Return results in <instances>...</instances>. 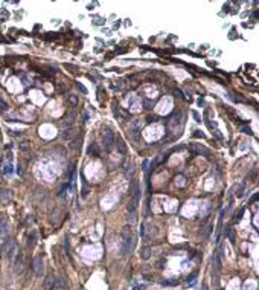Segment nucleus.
Segmentation results:
<instances>
[{
  "instance_id": "nucleus-1",
  "label": "nucleus",
  "mask_w": 259,
  "mask_h": 290,
  "mask_svg": "<svg viewBox=\"0 0 259 290\" xmlns=\"http://www.w3.org/2000/svg\"><path fill=\"white\" fill-rule=\"evenodd\" d=\"M134 244V237L131 234V228L124 226L122 228V244H121V255L127 257L131 252V247Z\"/></svg>"
},
{
  "instance_id": "nucleus-2",
  "label": "nucleus",
  "mask_w": 259,
  "mask_h": 290,
  "mask_svg": "<svg viewBox=\"0 0 259 290\" xmlns=\"http://www.w3.org/2000/svg\"><path fill=\"white\" fill-rule=\"evenodd\" d=\"M102 144H104V150L105 151H111L113 147H114V135L113 131L105 128L102 133Z\"/></svg>"
},
{
  "instance_id": "nucleus-3",
  "label": "nucleus",
  "mask_w": 259,
  "mask_h": 290,
  "mask_svg": "<svg viewBox=\"0 0 259 290\" xmlns=\"http://www.w3.org/2000/svg\"><path fill=\"white\" fill-rule=\"evenodd\" d=\"M32 270L34 273L40 278V276H43V272H44V263H43V257L41 255H37L32 261Z\"/></svg>"
},
{
  "instance_id": "nucleus-4",
  "label": "nucleus",
  "mask_w": 259,
  "mask_h": 290,
  "mask_svg": "<svg viewBox=\"0 0 259 290\" xmlns=\"http://www.w3.org/2000/svg\"><path fill=\"white\" fill-rule=\"evenodd\" d=\"M124 173H125V176L130 179V180H133V173H134V166H133V162L130 161V159H127L125 162H124Z\"/></svg>"
},
{
  "instance_id": "nucleus-5",
  "label": "nucleus",
  "mask_w": 259,
  "mask_h": 290,
  "mask_svg": "<svg viewBox=\"0 0 259 290\" xmlns=\"http://www.w3.org/2000/svg\"><path fill=\"white\" fill-rule=\"evenodd\" d=\"M54 287H57V276L47 275L46 278H44V289L46 290H52Z\"/></svg>"
},
{
  "instance_id": "nucleus-6",
  "label": "nucleus",
  "mask_w": 259,
  "mask_h": 290,
  "mask_svg": "<svg viewBox=\"0 0 259 290\" xmlns=\"http://www.w3.org/2000/svg\"><path fill=\"white\" fill-rule=\"evenodd\" d=\"M12 199L11 195V191L9 189H0V203L2 205H8Z\"/></svg>"
},
{
  "instance_id": "nucleus-7",
  "label": "nucleus",
  "mask_w": 259,
  "mask_h": 290,
  "mask_svg": "<svg viewBox=\"0 0 259 290\" xmlns=\"http://www.w3.org/2000/svg\"><path fill=\"white\" fill-rule=\"evenodd\" d=\"M75 118H76V113H75L73 110L67 112L66 115H64V118H63V124H64V125H72L73 121H75Z\"/></svg>"
},
{
  "instance_id": "nucleus-8",
  "label": "nucleus",
  "mask_w": 259,
  "mask_h": 290,
  "mask_svg": "<svg viewBox=\"0 0 259 290\" xmlns=\"http://www.w3.org/2000/svg\"><path fill=\"white\" fill-rule=\"evenodd\" d=\"M78 133H76V130L75 128H67V130H64L63 133H61V138L64 139V141H70L72 138H75Z\"/></svg>"
},
{
  "instance_id": "nucleus-9",
  "label": "nucleus",
  "mask_w": 259,
  "mask_h": 290,
  "mask_svg": "<svg viewBox=\"0 0 259 290\" xmlns=\"http://www.w3.org/2000/svg\"><path fill=\"white\" fill-rule=\"evenodd\" d=\"M212 263H213V267H215V272H218L221 269V257H219V252H213V257H212Z\"/></svg>"
},
{
  "instance_id": "nucleus-10",
  "label": "nucleus",
  "mask_w": 259,
  "mask_h": 290,
  "mask_svg": "<svg viewBox=\"0 0 259 290\" xmlns=\"http://www.w3.org/2000/svg\"><path fill=\"white\" fill-rule=\"evenodd\" d=\"M114 142H116V148H118V150H119L122 154H127V147H125L124 141H122L121 138H118V139H116Z\"/></svg>"
},
{
  "instance_id": "nucleus-11",
  "label": "nucleus",
  "mask_w": 259,
  "mask_h": 290,
  "mask_svg": "<svg viewBox=\"0 0 259 290\" xmlns=\"http://www.w3.org/2000/svg\"><path fill=\"white\" fill-rule=\"evenodd\" d=\"M67 104H69V107H76V105H78V96L76 95H67Z\"/></svg>"
},
{
  "instance_id": "nucleus-12",
  "label": "nucleus",
  "mask_w": 259,
  "mask_h": 290,
  "mask_svg": "<svg viewBox=\"0 0 259 290\" xmlns=\"http://www.w3.org/2000/svg\"><path fill=\"white\" fill-rule=\"evenodd\" d=\"M195 281H197V272H192L188 278H186L185 284L186 286H194V284H195Z\"/></svg>"
},
{
  "instance_id": "nucleus-13",
  "label": "nucleus",
  "mask_w": 259,
  "mask_h": 290,
  "mask_svg": "<svg viewBox=\"0 0 259 290\" xmlns=\"http://www.w3.org/2000/svg\"><path fill=\"white\" fill-rule=\"evenodd\" d=\"M140 257L143 258V260H148V258L151 257V247H149V246H145L143 249L140 250Z\"/></svg>"
},
{
  "instance_id": "nucleus-14",
  "label": "nucleus",
  "mask_w": 259,
  "mask_h": 290,
  "mask_svg": "<svg viewBox=\"0 0 259 290\" xmlns=\"http://www.w3.org/2000/svg\"><path fill=\"white\" fill-rule=\"evenodd\" d=\"M8 234V221L3 218L0 220V235H6Z\"/></svg>"
},
{
  "instance_id": "nucleus-15",
  "label": "nucleus",
  "mask_w": 259,
  "mask_h": 290,
  "mask_svg": "<svg viewBox=\"0 0 259 290\" xmlns=\"http://www.w3.org/2000/svg\"><path fill=\"white\" fill-rule=\"evenodd\" d=\"M69 186H70V182H66V183H63V186H61V188H60V191H58V195H60V197L66 195V192H67Z\"/></svg>"
},
{
  "instance_id": "nucleus-16",
  "label": "nucleus",
  "mask_w": 259,
  "mask_h": 290,
  "mask_svg": "<svg viewBox=\"0 0 259 290\" xmlns=\"http://www.w3.org/2000/svg\"><path fill=\"white\" fill-rule=\"evenodd\" d=\"M163 286H175L178 284V280L177 278H172V280H165V281H160Z\"/></svg>"
},
{
  "instance_id": "nucleus-17",
  "label": "nucleus",
  "mask_w": 259,
  "mask_h": 290,
  "mask_svg": "<svg viewBox=\"0 0 259 290\" xmlns=\"http://www.w3.org/2000/svg\"><path fill=\"white\" fill-rule=\"evenodd\" d=\"M88 153H90V154H93V156H99V150L96 148V145H95V144H93V145H90Z\"/></svg>"
},
{
  "instance_id": "nucleus-18",
  "label": "nucleus",
  "mask_w": 259,
  "mask_h": 290,
  "mask_svg": "<svg viewBox=\"0 0 259 290\" xmlns=\"http://www.w3.org/2000/svg\"><path fill=\"white\" fill-rule=\"evenodd\" d=\"M3 171H5V174H12V173H14V169H12V165L11 163H6Z\"/></svg>"
},
{
  "instance_id": "nucleus-19",
  "label": "nucleus",
  "mask_w": 259,
  "mask_h": 290,
  "mask_svg": "<svg viewBox=\"0 0 259 290\" xmlns=\"http://www.w3.org/2000/svg\"><path fill=\"white\" fill-rule=\"evenodd\" d=\"M6 109H8V104H6L2 98H0V112H5Z\"/></svg>"
},
{
  "instance_id": "nucleus-20",
  "label": "nucleus",
  "mask_w": 259,
  "mask_h": 290,
  "mask_svg": "<svg viewBox=\"0 0 259 290\" xmlns=\"http://www.w3.org/2000/svg\"><path fill=\"white\" fill-rule=\"evenodd\" d=\"M76 87H78V89H79V90L82 92V93H84V95L87 93V89H85V87H84L82 84H79V83H78V84H76Z\"/></svg>"
},
{
  "instance_id": "nucleus-21",
  "label": "nucleus",
  "mask_w": 259,
  "mask_h": 290,
  "mask_svg": "<svg viewBox=\"0 0 259 290\" xmlns=\"http://www.w3.org/2000/svg\"><path fill=\"white\" fill-rule=\"evenodd\" d=\"M242 214H244V209H241V211H239V214H236L235 221H239V220H241V217H242Z\"/></svg>"
},
{
  "instance_id": "nucleus-22",
  "label": "nucleus",
  "mask_w": 259,
  "mask_h": 290,
  "mask_svg": "<svg viewBox=\"0 0 259 290\" xmlns=\"http://www.w3.org/2000/svg\"><path fill=\"white\" fill-rule=\"evenodd\" d=\"M145 289H146L145 284H140V286H136V287H134V290H145Z\"/></svg>"
},
{
  "instance_id": "nucleus-23",
  "label": "nucleus",
  "mask_w": 259,
  "mask_h": 290,
  "mask_svg": "<svg viewBox=\"0 0 259 290\" xmlns=\"http://www.w3.org/2000/svg\"><path fill=\"white\" fill-rule=\"evenodd\" d=\"M148 165H149V161H143V171H148Z\"/></svg>"
},
{
  "instance_id": "nucleus-24",
  "label": "nucleus",
  "mask_w": 259,
  "mask_h": 290,
  "mask_svg": "<svg viewBox=\"0 0 259 290\" xmlns=\"http://www.w3.org/2000/svg\"><path fill=\"white\" fill-rule=\"evenodd\" d=\"M148 121H149V122H151V121L155 122V121H159V116H151V118H148Z\"/></svg>"
},
{
  "instance_id": "nucleus-25",
  "label": "nucleus",
  "mask_w": 259,
  "mask_h": 290,
  "mask_svg": "<svg viewBox=\"0 0 259 290\" xmlns=\"http://www.w3.org/2000/svg\"><path fill=\"white\" fill-rule=\"evenodd\" d=\"M163 264H166V260H160L159 261V267H165Z\"/></svg>"
},
{
  "instance_id": "nucleus-26",
  "label": "nucleus",
  "mask_w": 259,
  "mask_h": 290,
  "mask_svg": "<svg viewBox=\"0 0 259 290\" xmlns=\"http://www.w3.org/2000/svg\"><path fill=\"white\" fill-rule=\"evenodd\" d=\"M242 130H244V133H250V135H252V130H249L247 127H244Z\"/></svg>"
},
{
  "instance_id": "nucleus-27",
  "label": "nucleus",
  "mask_w": 259,
  "mask_h": 290,
  "mask_svg": "<svg viewBox=\"0 0 259 290\" xmlns=\"http://www.w3.org/2000/svg\"><path fill=\"white\" fill-rule=\"evenodd\" d=\"M256 200H258V194H255V195L252 197V202H256Z\"/></svg>"
}]
</instances>
